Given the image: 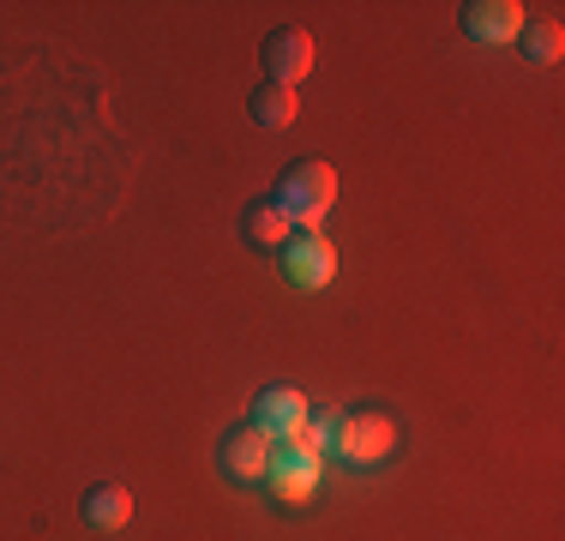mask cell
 I'll use <instances>...</instances> for the list:
<instances>
[{"label": "cell", "mask_w": 565, "mask_h": 541, "mask_svg": "<svg viewBox=\"0 0 565 541\" xmlns=\"http://www.w3.org/2000/svg\"><path fill=\"white\" fill-rule=\"evenodd\" d=\"M271 205L289 216V229H319L331 216V205H338V169L331 162H295L289 174L277 181V199Z\"/></svg>", "instance_id": "6da1fadb"}, {"label": "cell", "mask_w": 565, "mask_h": 541, "mask_svg": "<svg viewBox=\"0 0 565 541\" xmlns=\"http://www.w3.org/2000/svg\"><path fill=\"white\" fill-rule=\"evenodd\" d=\"M392 452H397V422H392V415H380V410L343 415V427H338V457H343L349 469H373V464H385Z\"/></svg>", "instance_id": "7a4b0ae2"}, {"label": "cell", "mask_w": 565, "mask_h": 541, "mask_svg": "<svg viewBox=\"0 0 565 541\" xmlns=\"http://www.w3.org/2000/svg\"><path fill=\"white\" fill-rule=\"evenodd\" d=\"M319 476H326V457L307 452L301 439L289 445H271V464H265V481H271V494L282 506H307V499L319 494Z\"/></svg>", "instance_id": "3957f363"}, {"label": "cell", "mask_w": 565, "mask_h": 541, "mask_svg": "<svg viewBox=\"0 0 565 541\" xmlns=\"http://www.w3.org/2000/svg\"><path fill=\"white\" fill-rule=\"evenodd\" d=\"M282 277H289L295 289H326V283L338 277V247H331L319 229H295V235L282 241Z\"/></svg>", "instance_id": "277c9868"}, {"label": "cell", "mask_w": 565, "mask_h": 541, "mask_svg": "<svg viewBox=\"0 0 565 541\" xmlns=\"http://www.w3.org/2000/svg\"><path fill=\"white\" fill-rule=\"evenodd\" d=\"M307 415H313V403L301 397L295 385H271V391H259L253 397V433H265L271 445H289V439H301V427H307Z\"/></svg>", "instance_id": "5b68a950"}, {"label": "cell", "mask_w": 565, "mask_h": 541, "mask_svg": "<svg viewBox=\"0 0 565 541\" xmlns=\"http://www.w3.org/2000/svg\"><path fill=\"white\" fill-rule=\"evenodd\" d=\"M313 73V36L301 24H282V31L265 36V85H301Z\"/></svg>", "instance_id": "8992f818"}, {"label": "cell", "mask_w": 565, "mask_h": 541, "mask_svg": "<svg viewBox=\"0 0 565 541\" xmlns=\"http://www.w3.org/2000/svg\"><path fill=\"white\" fill-rule=\"evenodd\" d=\"M523 24H530V19H523L518 0H469V7H463V36H469V43H481V49L518 43Z\"/></svg>", "instance_id": "52a82bcc"}, {"label": "cell", "mask_w": 565, "mask_h": 541, "mask_svg": "<svg viewBox=\"0 0 565 541\" xmlns=\"http://www.w3.org/2000/svg\"><path fill=\"white\" fill-rule=\"evenodd\" d=\"M265 464H271V439H265V433H253V427H235L223 439V452H217V469H223L228 481H259Z\"/></svg>", "instance_id": "ba28073f"}, {"label": "cell", "mask_w": 565, "mask_h": 541, "mask_svg": "<svg viewBox=\"0 0 565 541\" xmlns=\"http://www.w3.org/2000/svg\"><path fill=\"white\" fill-rule=\"evenodd\" d=\"M247 115H253V127H265V132H289L295 115H301V97H295L289 85H259L247 97Z\"/></svg>", "instance_id": "9c48e42d"}, {"label": "cell", "mask_w": 565, "mask_h": 541, "mask_svg": "<svg viewBox=\"0 0 565 541\" xmlns=\"http://www.w3.org/2000/svg\"><path fill=\"white\" fill-rule=\"evenodd\" d=\"M78 511H85L90 530H127V518H132V494H127L120 481H97V487L85 494V506H78Z\"/></svg>", "instance_id": "30bf717a"}, {"label": "cell", "mask_w": 565, "mask_h": 541, "mask_svg": "<svg viewBox=\"0 0 565 541\" xmlns=\"http://www.w3.org/2000/svg\"><path fill=\"white\" fill-rule=\"evenodd\" d=\"M518 49H523V61H535V66H554L559 54H565V24H559V19H535V24H523Z\"/></svg>", "instance_id": "8fae6325"}, {"label": "cell", "mask_w": 565, "mask_h": 541, "mask_svg": "<svg viewBox=\"0 0 565 541\" xmlns=\"http://www.w3.org/2000/svg\"><path fill=\"white\" fill-rule=\"evenodd\" d=\"M241 235H247L253 247H282V241H289L295 229H289V216H282V211L271 205V199H259V205L241 216Z\"/></svg>", "instance_id": "7c38bea8"}, {"label": "cell", "mask_w": 565, "mask_h": 541, "mask_svg": "<svg viewBox=\"0 0 565 541\" xmlns=\"http://www.w3.org/2000/svg\"><path fill=\"white\" fill-rule=\"evenodd\" d=\"M338 427H343L338 410H313V415H307V427H301V445H307V452H319V457H338Z\"/></svg>", "instance_id": "4fadbf2b"}]
</instances>
